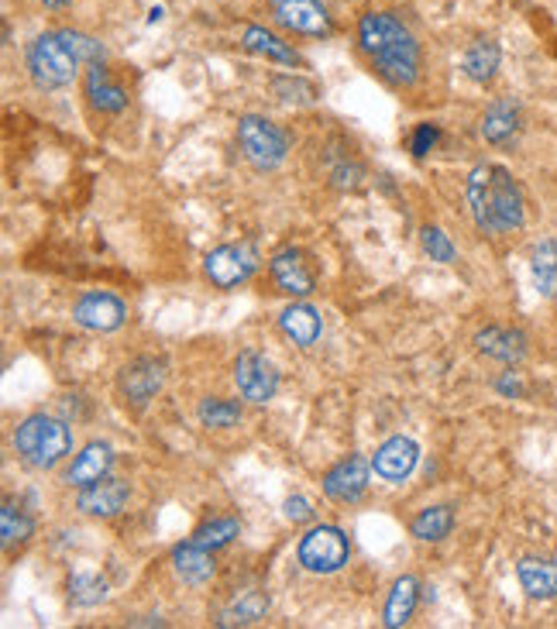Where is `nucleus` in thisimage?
Listing matches in <instances>:
<instances>
[{"instance_id":"obj_1","label":"nucleus","mask_w":557,"mask_h":629,"mask_svg":"<svg viewBox=\"0 0 557 629\" xmlns=\"http://www.w3.org/2000/svg\"><path fill=\"white\" fill-rule=\"evenodd\" d=\"M468 207L475 224L485 234H509L520 231L523 213V193L512 180V172L503 165H475L468 176Z\"/></svg>"},{"instance_id":"obj_2","label":"nucleus","mask_w":557,"mask_h":629,"mask_svg":"<svg viewBox=\"0 0 557 629\" xmlns=\"http://www.w3.org/2000/svg\"><path fill=\"white\" fill-rule=\"evenodd\" d=\"M358 41L366 49L379 73L393 86H413L420 76V46L393 14H366L358 21Z\"/></svg>"},{"instance_id":"obj_3","label":"nucleus","mask_w":557,"mask_h":629,"mask_svg":"<svg viewBox=\"0 0 557 629\" xmlns=\"http://www.w3.org/2000/svg\"><path fill=\"white\" fill-rule=\"evenodd\" d=\"M70 427L55 420V417H46V414H35L28 417L14 430V447L17 454L25 458L32 468H52L59 465L62 458L70 454Z\"/></svg>"},{"instance_id":"obj_4","label":"nucleus","mask_w":557,"mask_h":629,"mask_svg":"<svg viewBox=\"0 0 557 629\" xmlns=\"http://www.w3.org/2000/svg\"><path fill=\"white\" fill-rule=\"evenodd\" d=\"M79 66H83V62L66 46L62 32L41 35V38L32 41V49H28V73H32L38 90H62V86H70L76 79Z\"/></svg>"},{"instance_id":"obj_5","label":"nucleus","mask_w":557,"mask_h":629,"mask_svg":"<svg viewBox=\"0 0 557 629\" xmlns=\"http://www.w3.org/2000/svg\"><path fill=\"white\" fill-rule=\"evenodd\" d=\"M238 141H242V148H245V159H248L255 169H262V172L283 165L286 151H289L286 135L278 132L275 124H269L265 118H255V114H248V118L238 121Z\"/></svg>"},{"instance_id":"obj_6","label":"nucleus","mask_w":557,"mask_h":629,"mask_svg":"<svg viewBox=\"0 0 557 629\" xmlns=\"http://www.w3.org/2000/svg\"><path fill=\"white\" fill-rule=\"evenodd\" d=\"M348 536L337 527H313L299 540V564L313 575H334L348 564Z\"/></svg>"},{"instance_id":"obj_7","label":"nucleus","mask_w":557,"mask_h":629,"mask_svg":"<svg viewBox=\"0 0 557 629\" xmlns=\"http://www.w3.org/2000/svg\"><path fill=\"white\" fill-rule=\"evenodd\" d=\"M162 379H165L162 361H156V358H138V361L121 368L117 388H121L124 403H132L135 409H145L148 399H156V393L162 388Z\"/></svg>"},{"instance_id":"obj_8","label":"nucleus","mask_w":557,"mask_h":629,"mask_svg":"<svg viewBox=\"0 0 557 629\" xmlns=\"http://www.w3.org/2000/svg\"><path fill=\"white\" fill-rule=\"evenodd\" d=\"M234 382H238L245 399L269 403L275 396V388H278V372L272 368L269 358L245 351V355H238V361H234Z\"/></svg>"},{"instance_id":"obj_9","label":"nucleus","mask_w":557,"mask_h":629,"mask_svg":"<svg viewBox=\"0 0 557 629\" xmlns=\"http://www.w3.org/2000/svg\"><path fill=\"white\" fill-rule=\"evenodd\" d=\"M255 262H259V258H255V251L248 245H224L207 255V275L213 286L231 289L255 272Z\"/></svg>"},{"instance_id":"obj_10","label":"nucleus","mask_w":557,"mask_h":629,"mask_svg":"<svg viewBox=\"0 0 557 629\" xmlns=\"http://www.w3.org/2000/svg\"><path fill=\"white\" fill-rule=\"evenodd\" d=\"M275 21L296 35H327L331 17L320 8V0H272Z\"/></svg>"},{"instance_id":"obj_11","label":"nucleus","mask_w":557,"mask_h":629,"mask_svg":"<svg viewBox=\"0 0 557 629\" xmlns=\"http://www.w3.org/2000/svg\"><path fill=\"white\" fill-rule=\"evenodd\" d=\"M73 317H76L79 328L97 331V334H111L124 323V303L114 299V296H107V293H90V296H83L76 303Z\"/></svg>"},{"instance_id":"obj_12","label":"nucleus","mask_w":557,"mask_h":629,"mask_svg":"<svg viewBox=\"0 0 557 629\" xmlns=\"http://www.w3.org/2000/svg\"><path fill=\"white\" fill-rule=\"evenodd\" d=\"M369 489V461L366 458H348L341 461L337 468L327 471L324 479V492L337 503H358Z\"/></svg>"},{"instance_id":"obj_13","label":"nucleus","mask_w":557,"mask_h":629,"mask_svg":"<svg viewBox=\"0 0 557 629\" xmlns=\"http://www.w3.org/2000/svg\"><path fill=\"white\" fill-rule=\"evenodd\" d=\"M417 458L420 451L410 437H393L375 451L372 465H375V474H382L385 482H403L410 479V471L417 468Z\"/></svg>"},{"instance_id":"obj_14","label":"nucleus","mask_w":557,"mask_h":629,"mask_svg":"<svg viewBox=\"0 0 557 629\" xmlns=\"http://www.w3.org/2000/svg\"><path fill=\"white\" fill-rule=\"evenodd\" d=\"M127 495H132V489H127V482H117V479H100L94 485H87L79 492L76 506L87 513V516H114L124 509Z\"/></svg>"},{"instance_id":"obj_15","label":"nucleus","mask_w":557,"mask_h":629,"mask_svg":"<svg viewBox=\"0 0 557 629\" xmlns=\"http://www.w3.org/2000/svg\"><path fill=\"white\" fill-rule=\"evenodd\" d=\"M479 351L496 358L503 365H520L527 358V337L520 331H506V328H485L475 334Z\"/></svg>"},{"instance_id":"obj_16","label":"nucleus","mask_w":557,"mask_h":629,"mask_svg":"<svg viewBox=\"0 0 557 629\" xmlns=\"http://www.w3.org/2000/svg\"><path fill=\"white\" fill-rule=\"evenodd\" d=\"M272 279H275V286L289 293V296H307L313 293V275L304 262V255L299 251H278L272 258Z\"/></svg>"},{"instance_id":"obj_17","label":"nucleus","mask_w":557,"mask_h":629,"mask_svg":"<svg viewBox=\"0 0 557 629\" xmlns=\"http://www.w3.org/2000/svg\"><path fill=\"white\" fill-rule=\"evenodd\" d=\"M111 461H114L111 447L94 441V444L83 447V454H76V461H73V468H70V474H66V482L87 489V485L107 479V471H111Z\"/></svg>"},{"instance_id":"obj_18","label":"nucleus","mask_w":557,"mask_h":629,"mask_svg":"<svg viewBox=\"0 0 557 629\" xmlns=\"http://www.w3.org/2000/svg\"><path fill=\"white\" fill-rule=\"evenodd\" d=\"M517 575L530 599H557V560L523 557L517 564Z\"/></svg>"},{"instance_id":"obj_19","label":"nucleus","mask_w":557,"mask_h":629,"mask_svg":"<svg viewBox=\"0 0 557 629\" xmlns=\"http://www.w3.org/2000/svg\"><path fill=\"white\" fill-rule=\"evenodd\" d=\"M87 97L97 107L100 114H121L127 107V94L124 86H117L100 62H90V73H87Z\"/></svg>"},{"instance_id":"obj_20","label":"nucleus","mask_w":557,"mask_h":629,"mask_svg":"<svg viewBox=\"0 0 557 629\" xmlns=\"http://www.w3.org/2000/svg\"><path fill=\"white\" fill-rule=\"evenodd\" d=\"M482 135L492 145H509L520 135V107L512 100H496L482 118Z\"/></svg>"},{"instance_id":"obj_21","label":"nucleus","mask_w":557,"mask_h":629,"mask_svg":"<svg viewBox=\"0 0 557 629\" xmlns=\"http://www.w3.org/2000/svg\"><path fill=\"white\" fill-rule=\"evenodd\" d=\"M278 328L286 331V337H293V344H299V348H310V344L320 337V313L313 307H307V303H293V307L283 310V317H278Z\"/></svg>"},{"instance_id":"obj_22","label":"nucleus","mask_w":557,"mask_h":629,"mask_svg":"<svg viewBox=\"0 0 557 629\" xmlns=\"http://www.w3.org/2000/svg\"><path fill=\"white\" fill-rule=\"evenodd\" d=\"M173 568L186 584H207L213 578V557H210L207 547L193 544V540H189V544H180L173 551Z\"/></svg>"},{"instance_id":"obj_23","label":"nucleus","mask_w":557,"mask_h":629,"mask_svg":"<svg viewBox=\"0 0 557 629\" xmlns=\"http://www.w3.org/2000/svg\"><path fill=\"white\" fill-rule=\"evenodd\" d=\"M417 599H420L417 578H410V575L399 578V581L393 584V592H389V602H385V626L399 629V626L410 622V616H413V609H417Z\"/></svg>"},{"instance_id":"obj_24","label":"nucleus","mask_w":557,"mask_h":629,"mask_svg":"<svg viewBox=\"0 0 557 629\" xmlns=\"http://www.w3.org/2000/svg\"><path fill=\"white\" fill-rule=\"evenodd\" d=\"M245 49L259 52V55H265L272 62H283V66H299V55L286 46V41L278 35H272V32H265V28H259V25L245 28Z\"/></svg>"},{"instance_id":"obj_25","label":"nucleus","mask_w":557,"mask_h":629,"mask_svg":"<svg viewBox=\"0 0 557 629\" xmlns=\"http://www.w3.org/2000/svg\"><path fill=\"white\" fill-rule=\"evenodd\" d=\"M530 272H533V286H537V293L554 299L557 296V242H541L537 248H533Z\"/></svg>"},{"instance_id":"obj_26","label":"nucleus","mask_w":557,"mask_h":629,"mask_svg":"<svg viewBox=\"0 0 557 629\" xmlns=\"http://www.w3.org/2000/svg\"><path fill=\"white\" fill-rule=\"evenodd\" d=\"M499 59H503V52H499L496 41L479 38L475 46L465 52V73H468V79L488 83L492 76H496V70H499Z\"/></svg>"},{"instance_id":"obj_27","label":"nucleus","mask_w":557,"mask_h":629,"mask_svg":"<svg viewBox=\"0 0 557 629\" xmlns=\"http://www.w3.org/2000/svg\"><path fill=\"white\" fill-rule=\"evenodd\" d=\"M265 613H269V595L245 592L242 599H234L221 613V626H251V622H259Z\"/></svg>"},{"instance_id":"obj_28","label":"nucleus","mask_w":557,"mask_h":629,"mask_svg":"<svg viewBox=\"0 0 557 629\" xmlns=\"http://www.w3.org/2000/svg\"><path fill=\"white\" fill-rule=\"evenodd\" d=\"M451 527H455L451 506H431L413 519V536L417 540H444L447 533H451Z\"/></svg>"},{"instance_id":"obj_29","label":"nucleus","mask_w":557,"mask_h":629,"mask_svg":"<svg viewBox=\"0 0 557 629\" xmlns=\"http://www.w3.org/2000/svg\"><path fill=\"white\" fill-rule=\"evenodd\" d=\"M197 417L210 430H227V427H234L242 420V409H238V403H227V399H203L200 409H197Z\"/></svg>"},{"instance_id":"obj_30","label":"nucleus","mask_w":557,"mask_h":629,"mask_svg":"<svg viewBox=\"0 0 557 629\" xmlns=\"http://www.w3.org/2000/svg\"><path fill=\"white\" fill-rule=\"evenodd\" d=\"M238 519H210V523H203L197 533H193V544H200V547H207V551H218V547H224V544H231L234 536H238Z\"/></svg>"},{"instance_id":"obj_31","label":"nucleus","mask_w":557,"mask_h":629,"mask_svg":"<svg viewBox=\"0 0 557 629\" xmlns=\"http://www.w3.org/2000/svg\"><path fill=\"white\" fill-rule=\"evenodd\" d=\"M0 533H4V547H14L17 540L32 533V519L25 513H14V503H4V509H0Z\"/></svg>"},{"instance_id":"obj_32","label":"nucleus","mask_w":557,"mask_h":629,"mask_svg":"<svg viewBox=\"0 0 557 629\" xmlns=\"http://www.w3.org/2000/svg\"><path fill=\"white\" fill-rule=\"evenodd\" d=\"M70 592H73V602H79V605H97L107 595V584L97 575H76L70 581Z\"/></svg>"},{"instance_id":"obj_33","label":"nucleus","mask_w":557,"mask_h":629,"mask_svg":"<svg viewBox=\"0 0 557 629\" xmlns=\"http://www.w3.org/2000/svg\"><path fill=\"white\" fill-rule=\"evenodd\" d=\"M423 251L434 258V262H455V245L447 242V234L441 227H423L420 231Z\"/></svg>"},{"instance_id":"obj_34","label":"nucleus","mask_w":557,"mask_h":629,"mask_svg":"<svg viewBox=\"0 0 557 629\" xmlns=\"http://www.w3.org/2000/svg\"><path fill=\"white\" fill-rule=\"evenodd\" d=\"M62 38H66V46L76 52L79 62H100L103 59V46L97 38L83 35V32H62Z\"/></svg>"},{"instance_id":"obj_35","label":"nucleus","mask_w":557,"mask_h":629,"mask_svg":"<svg viewBox=\"0 0 557 629\" xmlns=\"http://www.w3.org/2000/svg\"><path fill=\"white\" fill-rule=\"evenodd\" d=\"M437 141V127L434 124H420L417 135H413V156H426Z\"/></svg>"},{"instance_id":"obj_36","label":"nucleus","mask_w":557,"mask_h":629,"mask_svg":"<svg viewBox=\"0 0 557 629\" xmlns=\"http://www.w3.org/2000/svg\"><path fill=\"white\" fill-rule=\"evenodd\" d=\"M286 516L293 519V523H307V519H313V509L304 495H293L289 503H286Z\"/></svg>"},{"instance_id":"obj_37","label":"nucleus","mask_w":557,"mask_h":629,"mask_svg":"<svg viewBox=\"0 0 557 629\" xmlns=\"http://www.w3.org/2000/svg\"><path fill=\"white\" fill-rule=\"evenodd\" d=\"M499 388H503V393H512V396H517V393H520V382H517V379H512V372H509V375H506V379L499 382Z\"/></svg>"},{"instance_id":"obj_38","label":"nucleus","mask_w":557,"mask_h":629,"mask_svg":"<svg viewBox=\"0 0 557 629\" xmlns=\"http://www.w3.org/2000/svg\"><path fill=\"white\" fill-rule=\"evenodd\" d=\"M49 11H66V8H73V0H41Z\"/></svg>"}]
</instances>
